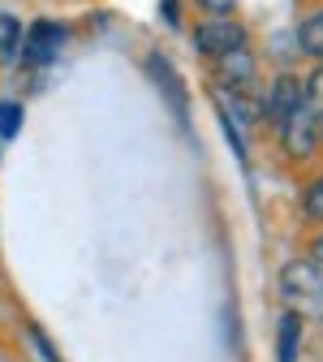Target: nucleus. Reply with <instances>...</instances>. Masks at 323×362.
<instances>
[{"mask_svg":"<svg viewBox=\"0 0 323 362\" xmlns=\"http://www.w3.org/2000/svg\"><path fill=\"white\" fill-rule=\"evenodd\" d=\"M281 298L310 320H323V272L310 263V259H293L281 267Z\"/></svg>","mask_w":323,"mask_h":362,"instance_id":"1","label":"nucleus"},{"mask_svg":"<svg viewBox=\"0 0 323 362\" xmlns=\"http://www.w3.org/2000/svg\"><path fill=\"white\" fill-rule=\"evenodd\" d=\"M246 43H250V30H246L237 18H203V22L194 26V48H199L207 61L233 52V48H246Z\"/></svg>","mask_w":323,"mask_h":362,"instance_id":"2","label":"nucleus"},{"mask_svg":"<svg viewBox=\"0 0 323 362\" xmlns=\"http://www.w3.org/2000/svg\"><path fill=\"white\" fill-rule=\"evenodd\" d=\"M276 129H281V143H285V151L293 156V160H302V156H310L315 151V143H319V112L302 100L281 125H276Z\"/></svg>","mask_w":323,"mask_h":362,"instance_id":"3","label":"nucleus"},{"mask_svg":"<svg viewBox=\"0 0 323 362\" xmlns=\"http://www.w3.org/2000/svg\"><path fill=\"white\" fill-rule=\"evenodd\" d=\"M61 43H65V26L61 22H48V18H39V22H30L26 26V35H22V65H48V61H57V52H61Z\"/></svg>","mask_w":323,"mask_h":362,"instance_id":"4","label":"nucleus"},{"mask_svg":"<svg viewBox=\"0 0 323 362\" xmlns=\"http://www.w3.org/2000/svg\"><path fill=\"white\" fill-rule=\"evenodd\" d=\"M216 74L228 90H259V65H254V52H250V43L246 48H233V52H224L216 57Z\"/></svg>","mask_w":323,"mask_h":362,"instance_id":"5","label":"nucleus"},{"mask_svg":"<svg viewBox=\"0 0 323 362\" xmlns=\"http://www.w3.org/2000/svg\"><path fill=\"white\" fill-rule=\"evenodd\" d=\"M306 100V90H302V78H293V74H281L271 86H267V95H263V121H271V125H281L298 104Z\"/></svg>","mask_w":323,"mask_h":362,"instance_id":"6","label":"nucleus"},{"mask_svg":"<svg viewBox=\"0 0 323 362\" xmlns=\"http://www.w3.org/2000/svg\"><path fill=\"white\" fill-rule=\"evenodd\" d=\"M147 74L155 78V86L168 95V104H172V112L186 121V86H181V78H177V69L168 65V57H160V52H151L147 57Z\"/></svg>","mask_w":323,"mask_h":362,"instance_id":"7","label":"nucleus"},{"mask_svg":"<svg viewBox=\"0 0 323 362\" xmlns=\"http://www.w3.org/2000/svg\"><path fill=\"white\" fill-rule=\"evenodd\" d=\"M298 48H302L310 61H323V5L298 22Z\"/></svg>","mask_w":323,"mask_h":362,"instance_id":"8","label":"nucleus"},{"mask_svg":"<svg viewBox=\"0 0 323 362\" xmlns=\"http://www.w3.org/2000/svg\"><path fill=\"white\" fill-rule=\"evenodd\" d=\"M298 349H302V315L289 310L281 320V337H276V362H298Z\"/></svg>","mask_w":323,"mask_h":362,"instance_id":"9","label":"nucleus"},{"mask_svg":"<svg viewBox=\"0 0 323 362\" xmlns=\"http://www.w3.org/2000/svg\"><path fill=\"white\" fill-rule=\"evenodd\" d=\"M22 57V22L0 13V61H18Z\"/></svg>","mask_w":323,"mask_h":362,"instance_id":"10","label":"nucleus"},{"mask_svg":"<svg viewBox=\"0 0 323 362\" xmlns=\"http://www.w3.org/2000/svg\"><path fill=\"white\" fill-rule=\"evenodd\" d=\"M22 117H26V108L18 104V100H5V104H0V139H18V134H22Z\"/></svg>","mask_w":323,"mask_h":362,"instance_id":"11","label":"nucleus"},{"mask_svg":"<svg viewBox=\"0 0 323 362\" xmlns=\"http://www.w3.org/2000/svg\"><path fill=\"white\" fill-rule=\"evenodd\" d=\"M302 90H306V104L315 112H323V61H319V69L310 78H302Z\"/></svg>","mask_w":323,"mask_h":362,"instance_id":"12","label":"nucleus"},{"mask_svg":"<svg viewBox=\"0 0 323 362\" xmlns=\"http://www.w3.org/2000/svg\"><path fill=\"white\" fill-rule=\"evenodd\" d=\"M302 207H306V220H323V177H315L310 186H306Z\"/></svg>","mask_w":323,"mask_h":362,"instance_id":"13","label":"nucleus"},{"mask_svg":"<svg viewBox=\"0 0 323 362\" xmlns=\"http://www.w3.org/2000/svg\"><path fill=\"white\" fill-rule=\"evenodd\" d=\"M26 337H30V345L39 349V358H43V362H61V354H57V345H52L48 337H43V328H39V324H30V328H26Z\"/></svg>","mask_w":323,"mask_h":362,"instance_id":"14","label":"nucleus"},{"mask_svg":"<svg viewBox=\"0 0 323 362\" xmlns=\"http://www.w3.org/2000/svg\"><path fill=\"white\" fill-rule=\"evenodd\" d=\"M194 5L207 13V18H233V9H237V0H194Z\"/></svg>","mask_w":323,"mask_h":362,"instance_id":"15","label":"nucleus"},{"mask_svg":"<svg viewBox=\"0 0 323 362\" xmlns=\"http://www.w3.org/2000/svg\"><path fill=\"white\" fill-rule=\"evenodd\" d=\"M310 263L323 272V238H315V246H310Z\"/></svg>","mask_w":323,"mask_h":362,"instance_id":"16","label":"nucleus"},{"mask_svg":"<svg viewBox=\"0 0 323 362\" xmlns=\"http://www.w3.org/2000/svg\"><path fill=\"white\" fill-rule=\"evenodd\" d=\"M164 18H168V26H177V22H181V13H177V0H164Z\"/></svg>","mask_w":323,"mask_h":362,"instance_id":"17","label":"nucleus"},{"mask_svg":"<svg viewBox=\"0 0 323 362\" xmlns=\"http://www.w3.org/2000/svg\"><path fill=\"white\" fill-rule=\"evenodd\" d=\"M319 134H323V129H319Z\"/></svg>","mask_w":323,"mask_h":362,"instance_id":"18","label":"nucleus"}]
</instances>
